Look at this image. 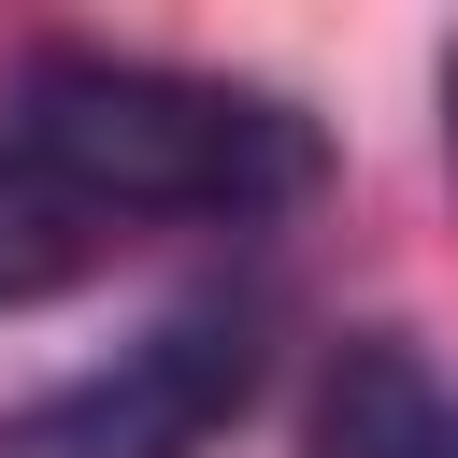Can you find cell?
<instances>
[{
  "mask_svg": "<svg viewBox=\"0 0 458 458\" xmlns=\"http://www.w3.org/2000/svg\"><path fill=\"white\" fill-rule=\"evenodd\" d=\"M0 143L100 229H129V215L258 229L329 186V129L301 100L229 86V72H172V57H114V43H29L0 86Z\"/></svg>",
  "mask_w": 458,
  "mask_h": 458,
  "instance_id": "1",
  "label": "cell"
},
{
  "mask_svg": "<svg viewBox=\"0 0 458 458\" xmlns=\"http://www.w3.org/2000/svg\"><path fill=\"white\" fill-rule=\"evenodd\" d=\"M258 386H272V301L258 286H200V301L143 315L114 358L29 386L0 415V458H215Z\"/></svg>",
  "mask_w": 458,
  "mask_h": 458,
  "instance_id": "2",
  "label": "cell"
},
{
  "mask_svg": "<svg viewBox=\"0 0 458 458\" xmlns=\"http://www.w3.org/2000/svg\"><path fill=\"white\" fill-rule=\"evenodd\" d=\"M301 458H458V386H444L401 329H358V344H329V372H315Z\"/></svg>",
  "mask_w": 458,
  "mask_h": 458,
  "instance_id": "3",
  "label": "cell"
},
{
  "mask_svg": "<svg viewBox=\"0 0 458 458\" xmlns=\"http://www.w3.org/2000/svg\"><path fill=\"white\" fill-rule=\"evenodd\" d=\"M86 258H100V215H72V200L0 143V315H14V301H57Z\"/></svg>",
  "mask_w": 458,
  "mask_h": 458,
  "instance_id": "4",
  "label": "cell"
},
{
  "mask_svg": "<svg viewBox=\"0 0 458 458\" xmlns=\"http://www.w3.org/2000/svg\"><path fill=\"white\" fill-rule=\"evenodd\" d=\"M444 143H458V43H444Z\"/></svg>",
  "mask_w": 458,
  "mask_h": 458,
  "instance_id": "5",
  "label": "cell"
}]
</instances>
